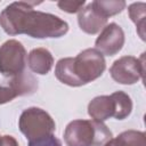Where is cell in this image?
<instances>
[{"instance_id": "obj_15", "label": "cell", "mask_w": 146, "mask_h": 146, "mask_svg": "<svg viewBox=\"0 0 146 146\" xmlns=\"http://www.w3.org/2000/svg\"><path fill=\"white\" fill-rule=\"evenodd\" d=\"M91 5L105 18L116 15L125 8V1H122V0H108V1L96 0V1H92Z\"/></svg>"}, {"instance_id": "obj_5", "label": "cell", "mask_w": 146, "mask_h": 146, "mask_svg": "<svg viewBox=\"0 0 146 146\" xmlns=\"http://www.w3.org/2000/svg\"><path fill=\"white\" fill-rule=\"evenodd\" d=\"M26 50L17 40H8L0 46V73L9 80L25 73Z\"/></svg>"}, {"instance_id": "obj_18", "label": "cell", "mask_w": 146, "mask_h": 146, "mask_svg": "<svg viewBox=\"0 0 146 146\" xmlns=\"http://www.w3.org/2000/svg\"><path fill=\"white\" fill-rule=\"evenodd\" d=\"M15 97H17V96L11 90L10 87H8V86H1L0 84V105L11 102Z\"/></svg>"}, {"instance_id": "obj_4", "label": "cell", "mask_w": 146, "mask_h": 146, "mask_svg": "<svg viewBox=\"0 0 146 146\" xmlns=\"http://www.w3.org/2000/svg\"><path fill=\"white\" fill-rule=\"evenodd\" d=\"M18 127L21 132L30 140L44 136L54 135L56 129L55 121L43 110L39 107H29L19 116Z\"/></svg>"}, {"instance_id": "obj_14", "label": "cell", "mask_w": 146, "mask_h": 146, "mask_svg": "<svg viewBox=\"0 0 146 146\" xmlns=\"http://www.w3.org/2000/svg\"><path fill=\"white\" fill-rule=\"evenodd\" d=\"M131 21L137 26V32L141 40H145V17H146V5L145 2H133L128 8Z\"/></svg>"}, {"instance_id": "obj_12", "label": "cell", "mask_w": 146, "mask_h": 146, "mask_svg": "<svg viewBox=\"0 0 146 146\" xmlns=\"http://www.w3.org/2000/svg\"><path fill=\"white\" fill-rule=\"evenodd\" d=\"M72 58L73 57H66L59 59L55 67V75L64 84H67L70 87H80L73 74Z\"/></svg>"}, {"instance_id": "obj_3", "label": "cell", "mask_w": 146, "mask_h": 146, "mask_svg": "<svg viewBox=\"0 0 146 146\" xmlns=\"http://www.w3.org/2000/svg\"><path fill=\"white\" fill-rule=\"evenodd\" d=\"M106 62L104 55L96 48H88L72 58L73 74L79 86L87 84L98 79L105 71Z\"/></svg>"}, {"instance_id": "obj_11", "label": "cell", "mask_w": 146, "mask_h": 146, "mask_svg": "<svg viewBox=\"0 0 146 146\" xmlns=\"http://www.w3.org/2000/svg\"><path fill=\"white\" fill-rule=\"evenodd\" d=\"M104 146H146V137L143 131L127 130L110 139Z\"/></svg>"}, {"instance_id": "obj_2", "label": "cell", "mask_w": 146, "mask_h": 146, "mask_svg": "<svg viewBox=\"0 0 146 146\" xmlns=\"http://www.w3.org/2000/svg\"><path fill=\"white\" fill-rule=\"evenodd\" d=\"M112 138L106 124L96 120H74L64 131L67 146H103Z\"/></svg>"}, {"instance_id": "obj_9", "label": "cell", "mask_w": 146, "mask_h": 146, "mask_svg": "<svg viewBox=\"0 0 146 146\" xmlns=\"http://www.w3.org/2000/svg\"><path fill=\"white\" fill-rule=\"evenodd\" d=\"M88 114L92 120L103 122L110 117H114L115 105L111 96L95 97L88 105Z\"/></svg>"}, {"instance_id": "obj_19", "label": "cell", "mask_w": 146, "mask_h": 146, "mask_svg": "<svg viewBox=\"0 0 146 146\" xmlns=\"http://www.w3.org/2000/svg\"><path fill=\"white\" fill-rule=\"evenodd\" d=\"M0 146H18V143L13 136L5 135L0 137Z\"/></svg>"}, {"instance_id": "obj_10", "label": "cell", "mask_w": 146, "mask_h": 146, "mask_svg": "<svg viewBox=\"0 0 146 146\" xmlns=\"http://www.w3.org/2000/svg\"><path fill=\"white\" fill-rule=\"evenodd\" d=\"M27 64L32 72L44 75L47 74L54 64V58L51 52L46 48H35L31 50L27 56Z\"/></svg>"}, {"instance_id": "obj_6", "label": "cell", "mask_w": 146, "mask_h": 146, "mask_svg": "<svg viewBox=\"0 0 146 146\" xmlns=\"http://www.w3.org/2000/svg\"><path fill=\"white\" fill-rule=\"evenodd\" d=\"M144 55L145 54L139 58L133 56H123L116 59L110 68L112 79L121 84H133L143 79L145 72Z\"/></svg>"}, {"instance_id": "obj_8", "label": "cell", "mask_w": 146, "mask_h": 146, "mask_svg": "<svg viewBox=\"0 0 146 146\" xmlns=\"http://www.w3.org/2000/svg\"><path fill=\"white\" fill-rule=\"evenodd\" d=\"M78 23L83 32L88 34H96L106 26L107 18L100 15L92 5L89 3L79 11Z\"/></svg>"}, {"instance_id": "obj_1", "label": "cell", "mask_w": 146, "mask_h": 146, "mask_svg": "<svg viewBox=\"0 0 146 146\" xmlns=\"http://www.w3.org/2000/svg\"><path fill=\"white\" fill-rule=\"evenodd\" d=\"M41 2L16 1L0 14V26L9 35L27 34L36 39L60 38L68 31V24L60 17L34 10Z\"/></svg>"}, {"instance_id": "obj_17", "label": "cell", "mask_w": 146, "mask_h": 146, "mask_svg": "<svg viewBox=\"0 0 146 146\" xmlns=\"http://www.w3.org/2000/svg\"><path fill=\"white\" fill-rule=\"evenodd\" d=\"M57 5L62 10L70 13V14H73V13L80 11L83 8L84 0H81V1H64L63 0V1H58Z\"/></svg>"}, {"instance_id": "obj_16", "label": "cell", "mask_w": 146, "mask_h": 146, "mask_svg": "<svg viewBox=\"0 0 146 146\" xmlns=\"http://www.w3.org/2000/svg\"><path fill=\"white\" fill-rule=\"evenodd\" d=\"M29 146H62V143L54 135H49L34 140H30Z\"/></svg>"}, {"instance_id": "obj_7", "label": "cell", "mask_w": 146, "mask_h": 146, "mask_svg": "<svg viewBox=\"0 0 146 146\" xmlns=\"http://www.w3.org/2000/svg\"><path fill=\"white\" fill-rule=\"evenodd\" d=\"M96 49L106 56H114L124 44V32L116 23L107 24L96 39Z\"/></svg>"}, {"instance_id": "obj_13", "label": "cell", "mask_w": 146, "mask_h": 146, "mask_svg": "<svg viewBox=\"0 0 146 146\" xmlns=\"http://www.w3.org/2000/svg\"><path fill=\"white\" fill-rule=\"evenodd\" d=\"M115 105V114L114 117L116 120H123L130 115L132 111V102L131 98L123 91H115L111 95Z\"/></svg>"}]
</instances>
